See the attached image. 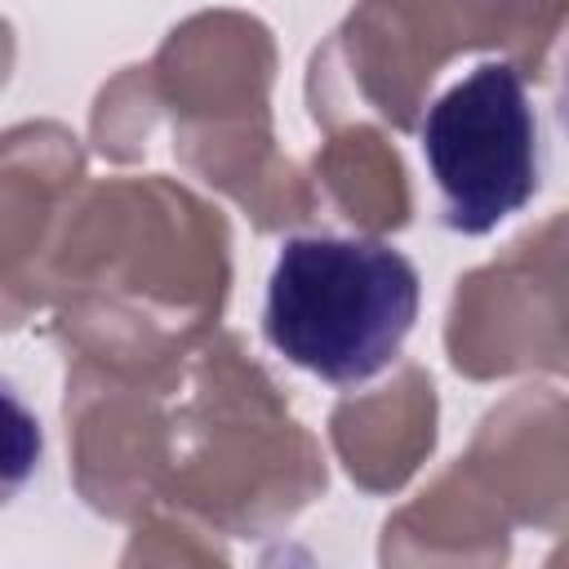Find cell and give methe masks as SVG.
Returning <instances> with one entry per match:
<instances>
[{
    "label": "cell",
    "mask_w": 569,
    "mask_h": 569,
    "mask_svg": "<svg viewBox=\"0 0 569 569\" xmlns=\"http://www.w3.org/2000/svg\"><path fill=\"white\" fill-rule=\"evenodd\" d=\"M44 458V427L22 391L0 378V511L31 485Z\"/></svg>",
    "instance_id": "3"
},
{
    "label": "cell",
    "mask_w": 569,
    "mask_h": 569,
    "mask_svg": "<svg viewBox=\"0 0 569 569\" xmlns=\"http://www.w3.org/2000/svg\"><path fill=\"white\" fill-rule=\"evenodd\" d=\"M422 160L440 191V218L458 236H485L542 187V120L511 62H480L422 116Z\"/></svg>",
    "instance_id": "2"
},
{
    "label": "cell",
    "mask_w": 569,
    "mask_h": 569,
    "mask_svg": "<svg viewBox=\"0 0 569 569\" xmlns=\"http://www.w3.org/2000/svg\"><path fill=\"white\" fill-rule=\"evenodd\" d=\"M418 302V267L396 244L302 231L271 262L262 338L329 387H365L405 351Z\"/></svg>",
    "instance_id": "1"
}]
</instances>
